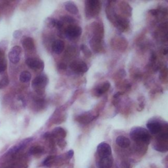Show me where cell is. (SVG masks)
<instances>
[{
	"instance_id": "1",
	"label": "cell",
	"mask_w": 168,
	"mask_h": 168,
	"mask_svg": "<svg viewBox=\"0 0 168 168\" xmlns=\"http://www.w3.org/2000/svg\"><path fill=\"white\" fill-rule=\"evenodd\" d=\"M131 139L138 144L148 145L151 140V135L146 129L141 127H135L129 133Z\"/></svg>"
},
{
	"instance_id": "2",
	"label": "cell",
	"mask_w": 168,
	"mask_h": 168,
	"mask_svg": "<svg viewBox=\"0 0 168 168\" xmlns=\"http://www.w3.org/2000/svg\"><path fill=\"white\" fill-rule=\"evenodd\" d=\"M101 2L98 0L86 1V15L87 19L94 18L99 14L101 10Z\"/></svg>"
},
{
	"instance_id": "3",
	"label": "cell",
	"mask_w": 168,
	"mask_h": 168,
	"mask_svg": "<svg viewBox=\"0 0 168 168\" xmlns=\"http://www.w3.org/2000/svg\"><path fill=\"white\" fill-rule=\"evenodd\" d=\"M48 83V77L46 74H41L36 76L32 81V87L39 94H41Z\"/></svg>"
},
{
	"instance_id": "4",
	"label": "cell",
	"mask_w": 168,
	"mask_h": 168,
	"mask_svg": "<svg viewBox=\"0 0 168 168\" xmlns=\"http://www.w3.org/2000/svg\"><path fill=\"white\" fill-rule=\"evenodd\" d=\"M82 28L77 25H70L65 29L64 34L68 38L74 39L79 37L82 35Z\"/></svg>"
},
{
	"instance_id": "5",
	"label": "cell",
	"mask_w": 168,
	"mask_h": 168,
	"mask_svg": "<svg viewBox=\"0 0 168 168\" xmlns=\"http://www.w3.org/2000/svg\"><path fill=\"white\" fill-rule=\"evenodd\" d=\"M113 24L120 32H123L127 30V28H129V21L126 17H121L118 15H117Z\"/></svg>"
},
{
	"instance_id": "6",
	"label": "cell",
	"mask_w": 168,
	"mask_h": 168,
	"mask_svg": "<svg viewBox=\"0 0 168 168\" xmlns=\"http://www.w3.org/2000/svg\"><path fill=\"white\" fill-rule=\"evenodd\" d=\"M97 152L101 158L112 156L111 147L105 142H102L98 145Z\"/></svg>"
},
{
	"instance_id": "7",
	"label": "cell",
	"mask_w": 168,
	"mask_h": 168,
	"mask_svg": "<svg viewBox=\"0 0 168 168\" xmlns=\"http://www.w3.org/2000/svg\"><path fill=\"white\" fill-rule=\"evenodd\" d=\"M167 126V124L162 125L161 123L156 121V120H153V121H149L147 124V127L149 131L153 135L159 134L165 127Z\"/></svg>"
},
{
	"instance_id": "8",
	"label": "cell",
	"mask_w": 168,
	"mask_h": 168,
	"mask_svg": "<svg viewBox=\"0 0 168 168\" xmlns=\"http://www.w3.org/2000/svg\"><path fill=\"white\" fill-rule=\"evenodd\" d=\"M26 64L30 68L36 71H42L44 68V63L41 60L35 58H28L26 60Z\"/></svg>"
},
{
	"instance_id": "9",
	"label": "cell",
	"mask_w": 168,
	"mask_h": 168,
	"mask_svg": "<svg viewBox=\"0 0 168 168\" xmlns=\"http://www.w3.org/2000/svg\"><path fill=\"white\" fill-rule=\"evenodd\" d=\"M33 139H34L33 137H29V138H27V139L22 140V141H21V142H20L19 144H17L16 145V146H14L12 148H11V149H10L7 152L6 154L9 155V154H17V152H19L22 149H24V148L30 143V142L33 141Z\"/></svg>"
},
{
	"instance_id": "10",
	"label": "cell",
	"mask_w": 168,
	"mask_h": 168,
	"mask_svg": "<svg viewBox=\"0 0 168 168\" xmlns=\"http://www.w3.org/2000/svg\"><path fill=\"white\" fill-rule=\"evenodd\" d=\"M22 49L21 47L18 46H14L10 50L9 53V59L12 63L17 64L19 63L21 59Z\"/></svg>"
},
{
	"instance_id": "11",
	"label": "cell",
	"mask_w": 168,
	"mask_h": 168,
	"mask_svg": "<svg viewBox=\"0 0 168 168\" xmlns=\"http://www.w3.org/2000/svg\"><path fill=\"white\" fill-rule=\"evenodd\" d=\"M98 116H94L91 112H86L80 114L76 118V120L82 124H88L97 118Z\"/></svg>"
},
{
	"instance_id": "12",
	"label": "cell",
	"mask_w": 168,
	"mask_h": 168,
	"mask_svg": "<svg viewBox=\"0 0 168 168\" xmlns=\"http://www.w3.org/2000/svg\"><path fill=\"white\" fill-rule=\"evenodd\" d=\"M70 67L72 71L77 73H85L88 71V66L86 62L81 61H74L72 62Z\"/></svg>"
},
{
	"instance_id": "13",
	"label": "cell",
	"mask_w": 168,
	"mask_h": 168,
	"mask_svg": "<svg viewBox=\"0 0 168 168\" xmlns=\"http://www.w3.org/2000/svg\"><path fill=\"white\" fill-rule=\"evenodd\" d=\"M91 28L93 33V37H97L102 39L104 37V27L103 24L101 22H94L91 24Z\"/></svg>"
},
{
	"instance_id": "14",
	"label": "cell",
	"mask_w": 168,
	"mask_h": 168,
	"mask_svg": "<svg viewBox=\"0 0 168 168\" xmlns=\"http://www.w3.org/2000/svg\"><path fill=\"white\" fill-rule=\"evenodd\" d=\"M90 46L95 53H100L103 50V41L102 39L93 37L90 41Z\"/></svg>"
},
{
	"instance_id": "15",
	"label": "cell",
	"mask_w": 168,
	"mask_h": 168,
	"mask_svg": "<svg viewBox=\"0 0 168 168\" xmlns=\"http://www.w3.org/2000/svg\"><path fill=\"white\" fill-rule=\"evenodd\" d=\"M110 87V84L109 82H104L102 84H100L95 89V95L97 97L101 96L105 93L109 91Z\"/></svg>"
},
{
	"instance_id": "16",
	"label": "cell",
	"mask_w": 168,
	"mask_h": 168,
	"mask_svg": "<svg viewBox=\"0 0 168 168\" xmlns=\"http://www.w3.org/2000/svg\"><path fill=\"white\" fill-rule=\"evenodd\" d=\"M64 49V43L62 40L57 39L52 44V50L55 53L60 55Z\"/></svg>"
},
{
	"instance_id": "17",
	"label": "cell",
	"mask_w": 168,
	"mask_h": 168,
	"mask_svg": "<svg viewBox=\"0 0 168 168\" xmlns=\"http://www.w3.org/2000/svg\"><path fill=\"white\" fill-rule=\"evenodd\" d=\"M113 164V158L112 156L101 158L98 164L99 168H111Z\"/></svg>"
},
{
	"instance_id": "18",
	"label": "cell",
	"mask_w": 168,
	"mask_h": 168,
	"mask_svg": "<svg viewBox=\"0 0 168 168\" xmlns=\"http://www.w3.org/2000/svg\"><path fill=\"white\" fill-rule=\"evenodd\" d=\"M116 144L118 145L120 147L123 148V149H126V148L129 147L131 144V141L128 139V138L125 137L123 135H120V136L116 138Z\"/></svg>"
},
{
	"instance_id": "19",
	"label": "cell",
	"mask_w": 168,
	"mask_h": 168,
	"mask_svg": "<svg viewBox=\"0 0 168 168\" xmlns=\"http://www.w3.org/2000/svg\"><path fill=\"white\" fill-rule=\"evenodd\" d=\"M51 133L53 138H58V139H64L67 135L66 131H65V129L62 128L61 127H55Z\"/></svg>"
},
{
	"instance_id": "20",
	"label": "cell",
	"mask_w": 168,
	"mask_h": 168,
	"mask_svg": "<svg viewBox=\"0 0 168 168\" xmlns=\"http://www.w3.org/2000/svg\"><path fill=\"white\" fill-rule=\"evenodd\" d=\"M22 46L26 51H33L35 49V44L34 39L30 37H26L22 41Z\"/></svg>"
},
{
	"instance_id": "21",
	"label": "cell",
	"mask_w": 168,
	"mask_h": 168,
	"mask_svg": "<svg viewBox=\"0 0 168 168\" xmlns=\"http://www.w3.org/2000/svg\"><path fill=\"white\" fill-rule=\"evenodd\" d=\"M120 9L125 16L131 17L132 15V8L126 1L120 2Z\"/></svg>"
},
{
	"instance_id": "22",
	"label": "cell",
	"mask_w": 168,
	"mask_h": 168,
	"mask_svg": "<svg viewBox=\"0 0 168 168\" xmlns=\"http://www.w3.org/2000/svg\"><path fill=\"white\" fill-rule=\"evenodd\" d=\"M153 148H154V149L156 150V151L160 152H166L168 150L167 142L158 140V141L154 144V147Z\"/></svg>"
},
{
	"instance_id": "23",
	"label": "cell",
	"mask_w": 168,
	"mask_h": 168,
	"mask_svg": "<svg viewBox=\"0 0 168 168\" xmlns=\"http://www.w3.org/2000/svg\"><path fill=\"white\" fill-rule=\"evenodd\" d=\"M65 9L68 12L72 15H77L78 13V9H77L76 4L72 1H66L64 4Z\"/></svg>"
},
{
	"instance_id": "24",
	"label": "cell",
	"mask_w": 168,
	"mask_h": 168,
	"mask_svg": "<svg viewBox=\"0 0 168 168\" xmlns=\"http://www.w3.org/2000/svg\"><path fill=\"white\" fill-rule=\"evenodd\" d=\"M44 147L39 146V145H36V146L32 147L29 150L30 154L32 155H37L41 154L44 152Z\"/></svg>"
},
{
	"instance_id": "25",
	"label": "cell",
	"mask_w": 168,
	"mask_h": 168,
	"mask_svg": "<svg viewBox=\"0 0 168 168\" xmlns=\"http://www.w3.org/2000/svg\"><path fill=\"white\" fill-rule=\"evenodd\" d=\"M56 156H47L46 159L44 160L42 165L44 166H46L47 167H51L53 165H55V159H56Z\"/></svg>"
},
{
	"instance_id": "26",
	"label": "cell",
	"mask_w": 168,
	"mask_h": 168,
	"mask_svg": "<svg viewBox=\"0 0 168 168\" xmlns=\"http://www.w3.org/2000/svg\"><path fill=\"white\" fill-rule=\"evenodd\" d=\"M31 74L28 71H23L20 74L19 80L22 83H27L30 81Z\"/></svg>"
},
{
	"instance_id": "27",
	"label": "cell",
	"mask_w": 168,
	"mask_h": 168,
	"mask_svg": "<svg viewBox=\"0 0 168 168\" xmlns=\"http://www.w3.org/2000/svg\"><path fill=\"white\" fill-rule=\"evenodd\" d=\"M80 49H81V51L83 52V53H84L85 57H87V58H89L90 57H91V55H92L91 52L86 45L82 44L81 46H80Z\"/></svg>"
},
{
	"instance_id": "28",
	"label": "cell",
	"mask_w": 168,
	"mask_h": 168,
	"mask_svg": "<svg viewBox=\"0 0 168 168\" xmlns=\"http://www.w3.org/2000/svg\"><path fill=\"white\" fill-rule=\"evenodd\" d=\"M9 84V77L7 76H5L0 80V89H3L7 86H8Z\"/></svg>"
},
{
	"instance_id": "29",
	"label": "cell",
	"mask_w": 168,
	"mask_h": 168,
	"mask_svg": "<svg viewBox=\"0 0 168 168\" xmlns=\"http://www.w3.org/2000/svg\"><path fill=\"white\" fill-rule=\"evenodd\" d=\"M45 22H46V24L47 27L54 28L55 27V25H56L57 20L52 18H47L46 19Z\"/></svg>"
},
{
	"instance_id": "30",
	"label": "cell",
	"mask_w": 168,
	"mask_h": 168,
	"mask_svg": "<svg viewBox=\"0 0 168 168\" xmlns=\"http://www.w3.org/2000/svg\"><path fill=\"white\" fill-rule=\"evenodd\" d=\"M62 22H66V23L68 24H74L76 22V20H75L73 17H72L71 16H68L65 15L62 17Z\"/></svg>"
},
{
	"instance_id": "31",
	"label": "cell",
	"mask_w": 168,
	"mask_h": 168,
	"mask_svg": "<svg viewBox=\"0 0 168 168\" xmlns=\"http://www.w3.org/2000/svg\"><path fill=\"white\" fill-rule=\"evenodd\" d=\"M57 145H58L61 149H63L66 147L67 142L65 141L64 139H58V141H57Z\"/></svg>"
},
{
	"instance_id": "32",
	"label": "cell",
	"mask_w": 168,
	"mask_h": 168,
	"mask_svg": "<svg viewBox=\"0 0 168 168\" xmlns=\"http://www.w3.org/2000/svg\"><path fill=\"white\" fill-rule=\"evenodd\" d=\"M6 55H5V52L3 50L0 49V64L6 62Z\"/></svg>"
},
{
	"instance_id": "33",
	"label": "cell",
	"mask_w": 168,
	"mask_h": 168,
	"mask_svg": "<svg viewBox=\"0 0 168 168\" xmlns=\"http://www.w3.org/2000/svg\"><path fill=\"white\" fill-rule=\"evenodd\" d=\"M74 150H70L69 151L67 152V153L66 154V159H67V160L72 159V157L74 156Z\"/></svg>"
},
{
	"instance_id": "34",
	"label": "cell",
	"mask_w": 168,
	"mask_h": 168,
	"mask_svg": "<svg viewBox=\"0 0 168 168\" xmlns=\"http://www.w3.org/2000/svg\"><path fill=\"white\" fill-rule=\"evenodd\" d=\"M7 69V62L0 64V73L3 72Z\"/></svg>"
},
{
	"instance_id": "35",
	"label": "cell",
	"mask_w": 168,
	"mask_h": 168,
	"mask_svg": "<svg viewBox=\"0 0 168 168\" xmlns=\"http://www.w3.org/2000/svg\"><path fill=\"white\" fill-rule=\"evenodd\" d=\"M22 35V32L21 30H16L13 33V37L15 39H19Z\"/></svg>"
},
{
	"instance_id": "36",
	"label": "cell",
	"mask_w": 168,
	"mask_h": 168,
	"mask_svg": "<svg viewBox=\"0 0 168 168\" xmlns=\"http://www.w3.org/2000/svg\"><path fill=\"white\" fill-rule=\"evenodd\" d=\"M62 26H63V23L61 21H57L56 22V25H55V28H57L58 30H61Z\"/></svg>"
},
{
	"instance_id": "37",
	"label": "cell",
	"mask_w": 168,
	"mask_h": 168,
	"mask_svg": "<svg viewBox=\"0 0 168 168\" xmlns=\"http://www.w3.org/2000/svg\"><path fill=\"white\" fill-rule=\"evenodd\" d=\"M149 12L152 15L156 16V15H158L160 12L158 11V9H151L149 11Z\"/></svg>"
},
{
	"instance_id": "38",
	"label": "cell",
	"mask_w": 168,
	"mask_h": 168,
	"mask_svg": "<svg viewBox=\"0 0 168 168\" xmlns=\"http://www.w3.org/2000/svg\"><path fill=\"white\" fill-rule=\"evenodd\" d=\"M156 58H157V56H156V54L154 52H152V53H151V56H150V61L151 62H154L156 60Z\"/></svg>"
},
{
	"instance_id": "39",
	"label": "cell",
	"mask_w": 168,
	"mask_h": 168,
	"mask_svg": "<svg viewBox=\"0 0 168 168\" xmlns=\"http://www.w3.org/2000/svg\"><path fill=\"white\" fill-rule=\"evenodd\" d=\"M58 67L61 70H66L67 68V65L64 62H61V63L59 64Z\"/></svg>"
},
{
	"instance_id": "40",
	"label": "cell",
	"mask_w": 168,
	"mask_h": 168,
	"mask_svg": "<svg viewBox=\"0 0 168 168\" xmlns=\"http://www.w3.org/2000/svg\"><path fill=\"white\" fill-rule=\"evenodd\" d=\"M122 94H124V93L121 92V91H119V92L116 93V94H114V97H113V99H118L119 97L121 96V95H122Z\"/></svg>"
},
{
	"instance_id": "41",
	"label": "cell",
	"mask_w": 168,
	"mask_h": 168,
	"mask_svg": "<svg viewBox=\"0 0 168 168\" xmlns=\"http://www.w3.org/2000/svg\"><path fill=\"white\" fill-rule=\"evenodd\" d=\"M122 167L123 168H129L130 167V165L127 162H123L122 164Z\"/></svg>"
},
{
	"instance_id": "42",
	"label": "cell",
	"mask_w": 168,
	"mask_h": 168,
	"mask_svg": "<svg viewBox=\"0 0 168 168\" xmlns=\"http://www.w3.org/2000/svg\"><path fill=\"white\" fill-rule=\"evenodd\" d=\"M167 49H164V50H163V54L164 55H167Z\"/></svg>"
}]
</instances>
